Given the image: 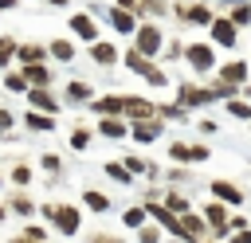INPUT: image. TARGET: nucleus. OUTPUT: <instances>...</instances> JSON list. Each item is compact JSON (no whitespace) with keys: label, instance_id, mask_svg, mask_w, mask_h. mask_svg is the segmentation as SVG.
Wrapping results in <instances>:
<instances>
[{"label":"nucleus","instance_id":"obj_1","mask_svg":"<svg viewBox=\"0 0 251 243\" xmlns=\"http://www.w3.org/2000/svg\"><path fill=\"white\" fill-rule=\"evenodd\" d=\"M126 67H129V71H137L149 86H165V82H169V78H165V71H161V67H153V63H149L145 55H137V51H126Z\"/></svg>","mask_w":251,"mask_h":243},{"label":"nucleus","instance_id":"obj_2","mask_svg":"<svg viewBox=\"0 0 251 243\" xmlns=\"http://www.w3.org/2000/svg\"><path fill=\"white\" fill-rule=\"evenodd\" d=\"M133 51L145 55V59H157V51H161V31H157V24H141V27H137Z\"/></svg>","mask_w":251,"mask_h":243},{"label":"nucleus","instance_id":"obj_3","mask_svg":"<svg viewBox=\"0 0 251 243\" xmlns=\"http://www.w3.org/2000/svg\"><path fill=\"white\" fill-rule=\"evenodd\" d=\"M51 223L63 231V235H78V208H71V204H55V216H51Z\"/></svg>","mask_w":251,"mask_h":243},{"label":"nucleus","instance_id":"obj_4","mask_svg":"<svg viewBox=\"0 0 251 243\" xmlns=\"http://www.w3.org/2000/svg\"><path fill=\"white\" fill-rule=\"evenodd\" d=\"M184 59H188V67H192V71H212V67H216V55H212V47H208V43H188Z\"/></svg>","mask_w":251,"mask_h":243},{"label":"nucleus","instance_id":"obj_5","mask_svg":"<svg viewBox=\"0 0 251 243\" xmlns=\"http://www.w3.org/2000/svg\"><path fill=\"white\" fill-rule=\"evenodd\" d=\"M204 223H208V231H216L224 239L227 235V208L224 204H204Z\"/></svg>","mask_w":251,"mask_h":243},{"label":"nucleus","instance_id":"obj_6","mask_svg":"<svg viewBox=\"0 0 251 243\" xmlns=\"http://www.w3.org/2000/svg\"><path fill=\"white\" fill-rule=\"evenodd\" d=\"M71 31H75L78 39H86V43H98V24H94L86 12H75V16H71Z\"/></svg>","mask_w":251,"mask_h":243},{"label":"nucleus","instance_id":"obj_7","mask_svg":"<svg viewBox=\"0 0 251 243\" xmlns=\"http://www.w3.org/2000/svg\"><path fill=\"white\" fill-rule=\"evenodd\" d=\"M220 82H227V86H247V63L243 59H235V63H224L220 67Z\"/></svg>","mask_w":251,"mask_h":243},{"label":"nucleus","instance_id":"obj_8","mask_svg":"<svg viewBox=\"0 0 251 243\" xmlns=\"http://www.w3.org/2000/svg\"><path fill=\"white\" fill-rule=\"evenodd\" d=\"M212 196L224 200V204H243V192H239L231 180H212Z\"/></svg>","mask_w":251,"mask_h":243},{"label":"nucleus","instance_id":"obj_9","mask_svg":"<svg viewBox=\"0 0 251 243\" xmlns=\"http://www.w3.org/2000/svg\"><path fill=\"white\" fill-rule=\"evenodd\" d=\"M212 39H216V43H224V47H231V43H235V24H231V20H224V16H220V20H212Z\"/></svg>","mask_w":251,"mask_h":243},{"label":"nucleus","instance_id":"obj_10","mask_svg":"<svg viewBox=\"0 0 251 243\" xmlns=\"http://www.w3.org/2000/svg\"><path fill=\"white\" fill-rule=\"evenodd\" d=\"M216 90H200V86H180V106H204L212 102Z\"/></svg>","mask_w":251,"mask_h":243},{"label":"nucleus","instance_id":"obj_11","mask_svg":"<svg viewBox=\"0 0 251 243\" xmlns=\"http://www.w3.org/2000/svg\"><path fill=\"white\" fill-rule=\"evenodd\" d=\"M110 20H114V31H122V35L137 31V20H133V12H129V8H114V12H110Z\"/></svg>","mask_w":251,"mask_h":243},{"label":"nucleus","instance_id":"obj_12","mask_svg":"<svg viewBox=\"0 0 251 243\" xmlns=\"http://www.w3.org/2000/svg\"><path fill=\"white\" fill-rule=\"evenodd\" d=\"M173 157L176 161H208V145H173Z\"/></svg>","mask_w":251,"mask_h":243},{"label":"nucleus","instance_id":"obj_13","mask_svg":"<svg viewBox=\"0 0 251 243\" xmlns=\"http://www.w3.org/2000/svg\"><path fill=\"white\" fill-rule=\"evenodd\" d=\"M176 12H180V16L188 20V24H212V12H208L204 4H192V8H188V4H180Z\"/></svg>","mask_w":251,"mask_h":243},{"label":"nucleus","instance_id":"obj_14","mask_svg":"<svg viewBox=\"0 0 251 243\" xmlns=\"http://www.w3.org/2000/svg\"><path fill=\"white\" fill-rule=\"evenodd\" d=\"M90 55H94V63H102V67L118 63V47H114V43H90Z\"/></svg>","mask_w":251,"mask_h":243},{"label":"nucleus","instance_id":"obj_15","mask_svg":"<svg viewBox=\"0 0 251 243\" xmlns=\"http://www.w3.org/2000/svg\"><path fill=\"white\" fill-rule=\"evenodd\" d=\"M157 133H161V122H153V118L133 122V137H137V141H157Z\"/></svg>","mask_w":251,"mask_h":243},{"label":"nucleus","instance_id":"obj_16","mask_svg":"<svg viewBox=\"0 0 251 243\" xmlns=\"http://www.w3.org/2000/svg\"><path fill=\"white\" fill-rule=\"evenodd\" d=\"M82 204H86L90 212H110V196H106V192H94V188L82 192Z\"/></svg>","mask_w":251,"mask_h":243},{"label":"nucleus","instance_id":"obj_17","mask_svg":"<svg viewBox=\"0 0 251 243\" xmlns=\"http://www.w3.org/2000/svg\"><path fill=\"white\" fill-rule=\"evenodd\" d=\"M16 55H20V63H24V67H31V63H39L47 51H43L39 43H24V47H16Z\"/></svg>","mask_w":251,"mask_h":243},{"label":"nucleus","instance_id":"obj_18","mask_svg":"<svg viewBox=\"0 0 251 243\" xmlns=\"http://www.w3.org/2000/svg\"><path fill=\"white\" fill-rule=\"evenodd\" d=\"M98 133H102V137H126V122H118V118H102V122H98Z\"/></svg>","mask_w":251,"mask_h":243},{"label":"nucleus","instance_id":"obj_19","mask_svg":"<svg viewBox=\"0 0 251 243\" xmlns=\"http://www.w3.org/2000/svg\"><path fill=\"white\" fill-rule=\"evenodd\" d=\"M8 208H12V212H16V216H31V212H35V200H31V196H27V192H16V196H12V204H8Z\"/></svg>","mask_w":251,"mask_h":243},{"label":"nucleus","instance_id":"obj_20","mask_svg":"<svg viewBox=\"0 0 251 243\" xmlns=\"http://www.w3.org/2000/svg\"><path fill=\"white\" fill-rule=\"evenodd\" d=\"M145 219H149L145 204H141V208H126V212H122V223H126V227H145Z\"/></svg>","mask_w":251,"mask_h":243},{"label":"nucleus","instance_id":"obj_21","mask_svg":"<svg viewBox=\"0 0 251 243\" xmlns=\"http://www.w3.org/2000/svg\"><path fill=\"white\" fill-rule=\"evenodd\" d=\"M24 78H27V82H35V86H47V82H51V74H47V67H43V63H31V67L24 71Z\"/></svg>","mask_w":251,"mask_h":243},{"label":"nucleus","instance_id":"obj_22","mask_svg":"<svg viewBox=\"0 0 251 243\" xmlns=\"http://www.w3.org/2000/svg\"><path fill=\"white\" fill-rule=\"evenodd\" d=\"M27 98H31V106H39V110H59V102H55V98H51V94H47L43 86H35V90H31Z\"/></svg>","mask_w":251,"mask_h":243},{"label":"nucleus","instance_id":"obj_23","mask_svg":"<svg viewBox=\"0 0 251 243\" xmlns=\"http://www.w3.org/2000/svg\"><path fill=\"white\" fill-rule=\"evenodd\" d=\"M51 55L63 59V63H71V59H75V43H71V39H55V43H51Z\"/></svg>","mask_w":251,"mask_h":243},{"label":"nucleus","instance_id":"obj_24","mask_svg":"<svg viewBox=\"0 0 251 243\" xmlns=\"http://www.w3.org/2000/svg\"><path fill=\"white\" fill-rule=\"evenodd\" d=\"M165 208H169L173 216H184V212H188V196H180V192H169V196H165Z\"/></svg>","mask_w":251,"mask_h":243},{"label":"nucleus","instance_id":"obj_25","mask_svg":"<svg viewBox=\"0 0 251 243\" xmlns=\"http://www.w3.org/2000/svg\"><path fill=\"white\" fill-rule=\"evenodd\" d=\"M106 176H110V180H118V184H129V180H133V176L126 172V165H122V161H110V165H106Z\"/></svg>","mask_w":251,"mask_h":243},{"label":"nucleus","instance_id":"obj_26","mask_svg":"<svg viewBox=\"0 0 251 243\" xmlns=\"http://www.w3.org/2000/svg\"><path fill=\"white\" fill-rule=\"evenodd\" d=\"M24 122H27V129H55V122H51L47 114H27Z\"/></svg>","mask_w":251,"mask_h":243},{"label":"nucleus","instance_id":"obj_27","mask_svg":"<svg viewBox=\"0 0 251 243\" xmlns=\"http://www.w3.org/2000/svg\"><path fill=\"white\" fill-rule=\"evenodd\" d=\"M90 137H94V133H90L86 125H78V129L71 133V149H86V145H90Z\"/></svg>","mask_w":251,"mask_h":243},{"label":"nucleus","instance_id":"obj_28","mask_svg":"<svg viewBox=\"0 0 251 243\" xmlns=\"http://www.w3.org/2000/svg\"><path fill=\"white\" fill-rule=\"evenodd\" d=\"M227 114H231V118H243V122H251V106H247V102H235V98H227Z\"/></svg>","mask_w":251,"mask_h":243},{"label":"nucleus","instance_id":"obj_29","mask_svg":"<svg viewBox=\"0 0 251 243\" xmlns=\"http://www.w3.org/2000/svg\"><path fill=\"white\" fill-rule=\"evenodd\" d=\"M137 243H161V227H137Z\"/></svg>","mask_w":251,"mask_h":243},{"label":"nucleus","instance_id":"obj_30","mask_svg":"<svg viewBox=\"0 0 251 243\" xmlns=\"http://www.w3.org/2000/svg\"><path fill=\"white\" fill-rule=\"evenodd\" d=\"M12 55H16V39H8V35H0V67H4V63L12 59Z\"/></svg>","mask_w":251,"mask_h":243},{"label":"nucleus","instance_id":"obj_31","mask_svg":"<svg viewBox=\"0 0 251 243\" xmlns=\"http://www.w3.org/2000/svg\"><path fill=\"white\" fill-rule=\"evenodd\" d=\"M12 180H16L20 188H24V184H31V169H27V165H16V169H12Z\"/></svg>","mask_w":251,"mask_h":243},{"label":"nucleus","instance_id":"obj_32","mask_svg":"<svg viewBox=\"0 0 251 243\" xmlns=\"http://www.w3.org/2000/svg\"><path fill=\"white\" fill-rule=\"evenodd\" d=\"M24 235H27V239H35V243H47V227H39V223H27V227H24Z\"/></svg>","mask_w":251,"mask_h":243},{"label":"nucleus","instance_id":"obj_33","mask_svg":"<svg viewBox=\"0 0 251 243\" xmlns=\"http://www.w3.org/2000/svg\"><path fill=\"white\" fill-rule=\"evenodd\" d=\"M43 169H47L51 176H59V172H63V161H59L55 153H47V157H43Z\"/></svg>","mask_w":251,"mask_h":243},{"label":"nucleus","instance_id":"obj_34","mask_svg":"<svg viewBox=\"0 0 251 243\" xmlns=\"http://www.w3.org/2000/svg\"><path fill=\"white\" fill-rule=\"evenodd\" d=\"M4 86H8V90H24V86H27V78H24V74H8V78H4Z\"/></svg>","mask_w":251,"mask_h":243},{"label":"nucleus","instance_id":"obj_35","mask_svg":"<svg viewBox=\"0 0 251 243\" xmlns=\"http://www.w3.org/2000/svg\"><path fill=\"white\" fill-rule=\"evenodd\" d=\"M141 169H149L141 157H126V172H141Z\"/></svg>","mask_w":251,"mask_h":243},{"label":"nucleus","instance_id":"obj_36","mask_svg":"<svg viewBox=\"0 0 251 243\" xmlns=\"http://www.w3.org/2000/svg\"><path fill=\"white\" fill-rule=\"evenodd\" d=\"M231 24H251V8H235L231 12Z\"/></svg>","mask_w":251,"mask_h":243},{"label":"nucleus","instance_id":"obj_37","mask_svg":"<svg viewBox=\"0 0 251 243\" xmlns=\"http://www.w3.org/2000/svg\"><path fill=\"white\" fill-rule=\"evenodd\" d=\"M67 94H71V98H86V94H90V86H82V82H71V90H67Z\"/></svg>","mask_w":251,"mask_h":243},{"label":"nucleus","instance_id":"obj_38","mask_svg":"<svg viewBox=\"0 0 251 243\" xmlns=\"http://www.w3.org/2000/svg\"><path fill=\"white\" fill-rule=\"evenodd\" d=\"M231 243H251V227H243V231H235V235H231Z\"/></svg>","mask_w":251,"mask_h":243},{"label":"nucleus","instance_id":"obj_39","mask_svg":"<svg viewBox=\"0 0 251 243\" xmlns=\"http://www.w3.org/2000/svg\"><path fill=\"white\" fill-rule=\"evenodd\" d=\"M90 243H118V239H114V235H106V231H98V235H94Z\"/></svg>","mask_w":251,"mask_h":243},{"label":"nucleus","instance_id":"obj_40","mask_svg":"<svg viewBox=\"0 0 251 243\" xmlns=\"http://www.w3.org/2000/svg\"><path fill=\"white\" fill-rule=\"evenodd\" d=\"M8 125H12V114H8V110H0V129H8Z\"/></svg>","mask_w":251,"mask_h":243},{"label":"nucleus","instance_id":"obj_41","mask_svg":"<svg viewBox=\"0 0 251 243\" xmlns=\"http://www.w3.org/2000/svg\"><path fill=\"white\" fill-rule=\"evenodd\" d=\"M12 243H35V239H27V235H24V231H20V235H16V239H12Z\"/></svg>","mask_w":251,"mask_h":243},{"label":"nucleus","instance_id":"obj_42","mask_svg":"<svg viewBox=\"0 0 251 243\" xmlns=\"http://www.w3.org/2000/svg\"><path fill=\"white\" fill-rule=\"evenodd\" d=\"M243 94H247V102H251V82H247V86H243Z\"/></svg>","mask_w":251,"mask_h":243},{"label":"nucleus","instance_id":"obj_43","mask_svg":"<svg viewBox=\"0 0 251 243\" xmlns=\"http://www.w3.org/2000/svg\"><path fill=\"white\" fill-rule=\"evenodd\" d=\"M12 4H16V0H0V8H12Z\"/></svg>","mask_w":251,"mask_h":243},{"label":"nucleus","instance_id":"obj_44","mask_svg":"<svg viewBox=\"0 0 251 243\" xmlns=\"http://www.w3.org/2000/svg\"><path fill=\"white\" fill-rule=\"evenodd\" d=\"M4 216H8V212H4V204H0V223H4Z\"/></svg>","mask_w":251,"mask_h":243},{"label":"nucleus","instance_id":"obj_45","mask_svg":"<svg viewBox=\"0 0 251 243\" xmlns=\"http://www.w3.org/2000/svg\"><path fill=\"white\" fill-rule=\"evenodd\" d=\"M47 4H67V0H47Z\"/></svg>","mask_w":251,"mask_h":243},{"label":"nucleus","instance_id":"obj_46","mask_svg":"<svg viewBox=\"0 0 251 243\" xmlns=\"http://www.w3.org/2000/svg\"><path fill=\"white\" fill-rule=\"evenodd\" d=\"M200 243H212V239H200Z\"/></svg>","mask_w":251,"mask_h":243}]
</instances>
